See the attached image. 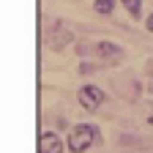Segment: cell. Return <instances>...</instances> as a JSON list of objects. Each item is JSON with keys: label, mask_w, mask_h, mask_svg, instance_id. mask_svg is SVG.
<instances>
[{"label": "cell", "mask_w": 153, "mask_h": 153, "mask_svg": "<svg viewBox=\"0 0 153 153\" xmlns=\"http://www.w3.org/2000/svg\"><path fill=\"white\" fill-rule=\"evenodd\" d=\"M99 145L101 142V131L96 128V126H88V123H79V126H74L68 131V137H66V145L71 153H85L90 145Z\"/></svg>", "instance_id": "obj_1"}, {"label": "cell", "mask_w": 153, "mask_h": 153, "mask_svg": "<svg viewBox=\"0 0 153 153\" xmlns=\"http://www.w3.org/2000/svg\"><path fill=\"white\" fill-rule=\"evenodd\" d=\"M74 41V33H71V27L66 25V22H55L52 27H49V33H47V44H49V49H66L68 44Z\"/></svg>", "instance_id": "obj_2"}, {"label": "cell", "mask_w": 153, "mask_h": 153, "mask_svg": "<svg viewBox=\"0 0 153 153\" xmlns=\"http://www.w3.org/2000/svg\"><path fill=\"white\" fill-rule=\"evenodd\" d=\"M76 99H79V104H82L88 112H93V109H99V107L104 104V90L96 88V85H82L79 93H76Z\"/></svg>", "instance_id": "obj_3"}, {"label": "cell", "mask_w": 153, "mask_h": 153, "mask_svg": "<svg viewBox=\"0 0 153 153\" xmlns=\"http://www.w3.org/2000/svg\"><path fill=\"white\" fill-rule=\"evenodd\" d=\"M38 150L41 153H63V142L55 131H44L41 140H38Z\"/></svg>", "instance_id": "obj_4"}, {"label": "cell", "mask_w": 153, "mask_h": 153, "mask_svg": "<svg viewBox=\"0 0 153 153\" xmlns=\"http://www.w3.org/2000/svg\"><path fill=\"white\" fill-rule=\"evenodd\" d=\"M96 52H99V57H104V60H120V47L112 44V41H99L96 44Z\"/></svg>", "instance_id": "obj_5"}, {"label": "cell", "mask_w": 153, "mask_h": 153, "mask_svg": "<svg viewBox=\"0 0 153 153\" xmlns=\"http://www.w3.org/2000/svg\"><path fill=\"white\" fill-rule=\"evenodd\" d=\"M120 3H123V8L134 16V19H137L140 14H142V0H120Z\"/></svg>", "instance_id": "obj_6"}, {"label": "cell", "mask_w": 153, "mask_h": 153, "mask_svg": "<svg viewBox=\"0 0 153 153\" xmlns=\"http://www.w3.org/2000/svg\"><path fill=\"white\" fill-rule=\"evenodd\" d=\"M96 11H99L101 16H109L112 11H115V0H96V6H93Z\"/></svg>", "instance_id": "obj_7"}, {"label": "cell", "mask_w": 153, "mask_h": 153, "mask_svg": "<svg viewBox=\"0 0 153 153\" xmlns=\"http://www.w3.org/2000/svg\"><path fill=\"white\" fill-rule=\"evenodd\" d=\"M145 30H148V33H153V14L148 16V22H145Z\"/></svg>", "instance_id": "obj_8"}]
</instances>
